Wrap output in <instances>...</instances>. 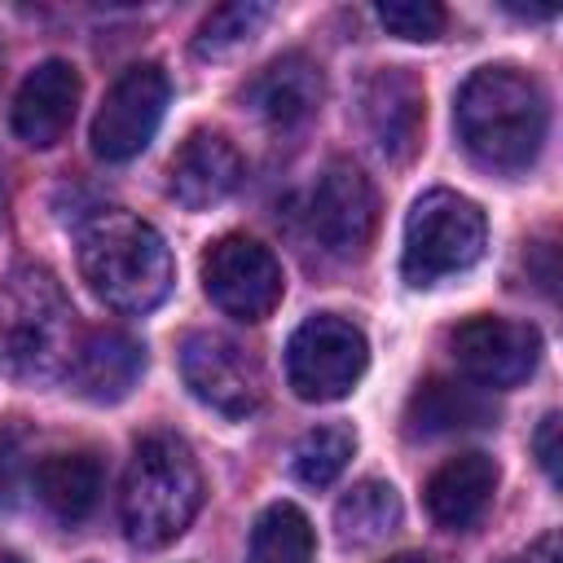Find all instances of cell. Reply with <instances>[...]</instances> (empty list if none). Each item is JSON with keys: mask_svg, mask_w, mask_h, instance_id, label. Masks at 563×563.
Listing matches in <instances>:
<instances>
[{"mask_svg": "<svg viewBox=\"0 0 563 563\" xmlns=\"http://www.w3.org/2000/svg\"><path fill=\"white\" fill-rule=\"evenodd\" d=\"M462 150L493 172H528L545 145L550 110L541 84L519 66H479L453 101Z\"/></svg>", "mask_w": 563, "mask_h": 563, "instance_id": "cell-1", "label": "cell"}, {"mask_svg": "<svg viewBox=\"0 0 563 563\" xmlns=\"http://www.w3.org/2000/svg\"><path fill=\"white\" fill-rule=\"evenodd\" d=\"M79 273L114 312H150L172 290V251L163 233L132 211H97L79 229Z\"/></svg>", "mask_w": 563, "mask_h": 563, "instance_id": "cell-2", "label": "cell"}, {"mask_svg": "<svg viewBox=\"0 0 563 563\" xmlns=\"http://www.w3.org/2000/svg\"><path fill=\"white\" fill-rule=\"evenodd\" d=\"M202 506V471L180 435H145L128 462L119 515L136 545L158 550L176 541Z\"/></svg>", "mask_w": 563, "mask_h": 563, "instance_id": "cell-3", "label": "cell"}, {"mask_svg": "<svg viewBox=\"0 0 563 563\" xmlns=\"http://www.w3.org/2000/svg\"><path fill=\"white\" fill-rule=\"evenodd\" d=\"M0 339H4V361L18 378L44 383L70 369L79 330L70 299L48 268L26 264L9 273V282L0 286Z\"/></svg>", "mask_w": 563, "mask_h": 563, "instance_id": "cell-4", "label": "cell"}, {"mask_svg": "<svg viewBox=\"0 0 563 563\" xmlns=\"http://www.w3.org/2000/svg\"><path fill=\"white\" fill-rule=\"evenodd\" d=\"M488 242L484 211L457 189H427L405 216L400 273L409 286H435L479 264Z\"/></svg>", "mask_w": 563, "mask_h": 563, "instance_id": "cell-5", "label": "cell"}, {"mask_svg": "<svg viewBox=\"0 0 563 563\" xmlns=\"http://www.w3.org/2000/svg\"><path fill=\"white\" fill-rule=\"evenodd\" d=\"M369 365V343L356 321L339 312L308 317L286 343V383L299 400L347 396Z\"/></svg>", "mask_w": 563, "mask_h": 563, "instance_id": "cell-6", "label": "cell"}, {"mask_svg": "<svg viewBox=\"0 0 563 563\" xmlns=\"http://www.w3.org/2000/svg\"><path fill=\"white\" fill-rule=\"evenodd\" d=\"M202 290L220 312L238 321H264L282 303L286 277L264 242L246 233H224L202 255Z\"/></svg>", "mask_w": 563, "mask_h": 563, "instance_id": "cell-7", "label": "cell"}, {"mask_svg": "<svg viewBox=\"0 0 563 563\" xmlns=\"http://www.w3.org/2000/svg\"><path fill=\"white\" fill-rule=\"evenodd\" d=\"M167 97H172V84H167V70L158 62H136L128 66L101 97V110L92 119V150L97 158L106 163H128L136 158L158 123H163V110H167Z\"/></svg>", "mask_w": 563, "mask_h": 563, "instance_id": "cell-8", "label": "cell"}, {"mask_svg": "<svg viewBox=\"0 0 563 563\" xmlns=\"http://www.w3.org/2000/svg\"><path fill=\"white\" fill-rule=\"evenodd\" d=\"M308 233L317 238V246L334 260H352L369 246L374 229H378V194L369 185V176L347 163V158H330L317 176V185L308 189Z\"/></svg>", "mask_w": 563, "mask_h": 563, "instance_id": "cell-9", "label": "cell"}, {"mask_svg": "<svg viewBox=\"0 0 563 563\" xmlns=\"http://www.w3.org/2000/svg\"><path fill=\"white\" fill-rule=\"evenodd\" d=\"M180 378L185 387L216 413L224 418H246L264 400V378L260 365L216 330H194L180 343Z\"/></svg>", "mask_w": 563, "mask_h": 563, "instance_id": "cell-10", "label": "cell"}, {"mask_svg": "<svg viewBox=\"0 0 563 563\" xmlns=\"http://www.w3.org/2000/svg\"><path fill=\"white\" fill-rule=\"evenodd\" d=\"M449 352L466 383L475 387H515L537 369L541 334L528 321L510 317H466L449 334Z\"/></svg>", "mask_w": 563, "mask_h": 563, "instance_id": "cell-11", "label": "cell"}, {"mask_svg": "<svg viewBox=\"0 0 563 563\" xmlns=\"http://www.w3.org/2000/svg\"><path fill=\"white\" fill-rule=\"evenodd\" d=\"M361 119H365V132L383 158L409 163L418 141H422V123H427L422 79L409 66L369 70L361 84Z\"/></svg>", "mask_w": 563, "mask_h": 563, "instance_id": "cell-12", "label": "cell"}, {"mask_svg": "<svg viewBox=\"0 0 563 563\" xmlns=\"http://www.w3.org/2000/svg\"><path fill=\"white\" fill-rule=\"evenodd\" d=\"M325 97V79H321V66L308 57V53H282L273 57L246 88H242V101L277 132H290V128H303L317 106Z\"/></svg>", "mask_w": 563, "mask_h": 563, "instance_id": "cell-13", "label": "cell"}, {"mask_svg": "<svg viewBox=\"0 0 563 563\" xmlns=\"http://www.w3.org/2000/svg\"><path fill=\"white\" fill-rule=\"evenodd\" d=\"M238 185H242V154L220 132H189L185 145L172 154L167 189L189 211L220 207Z\"/></svg>", "mask_w": 563, "mask_h": 563, "instance_id": "cell-14", "label": "cell"}, {"mask_svg": "<svg viewBox=\"0 0 563 563\" xmlns=\"http://www.w3.org/2000/svg\"><path fill=\"white\" fill-rule=\"evenodd\" d=\"M75 106H79V70L62 57H48L22 79L13 97V132L35 150H48L66 136Z\"/></svg>", "mask_w": 563, "mask_h": 563, "instance_id": "cell-15", "label": "cell"}, {"mask_svg": "<svg viewBox=\"0 0 563 563\" xmlns=\"http://www.w3.org/2000/svg\"><path fill=\"white\" fill-rule=\"evenodd\" d=\"M145 374V347L128 330H88L79 334V347L70 356V387L92 400V405H114L123 400Z\"/></svg>", "mask_w": 563, "mask_h": 563, "instance_id": "cell-16", "label": "cell"}, {"mask_svg": "<svg viewBox=\"0 0 563 563\" xmlns=\"http://www.w3.org/2000/svg\"><path fill=\"white\" fill-rule=\"evenodd\" d=\"M493 493H497V462L488 453H479V449L440 462L431 471L427 488H422L431 519L440 528H453V532L479 523V515L488 510Z\"/></svg>", "mask_w": 563, "mask_h": 563, "instance_id": "cell-17", "label": "cell"}, {"mask_svg": "<svg viewBox=\"0 0 563 563\" xmlns=\"http://www.w3.org/2000/svg\"><path fill=\"white\" fill-rule=\"evenodd\" d=\"M493 422V396L475 383L457 378H427L405 409V431L413 440H435L453 431H475Z\"/></svg>", "mask_w": 563, "mask_h": 563, "instance_id": "cell-18", "label": "cell"}, {"mask_svg": "<svg viewBox=\"0 0 563 563\" xmlns=\"http://www.w3.org/2000/svg\"><path fill=\"white\" fill-rule=\"evenodd\" d=\"M35 497L48 515L75 523L101 497V462L92 453H48L35 466Z\"/></svg>", "mask_w": 563, "mask_h": 563, "instance_id": "cell-19", "label": "cell"}, {"mask_svg": "<svg viewBox=\"0 0 563 563\" xmlns=\"http://www.w3.org/2000/svg\"><path fill=\"white\" fill-rule=\"evenodd\" d=\"M396 523H400V497L387 479H361L334 506V528L343 545H374L391 537Z\"/></svg>", "mask_w": 563, "mask_h": 563, "instance_id": "cell-20", "label": "cell"}, {"mask_svg": "<svg viewBox=\"0 0 563 563\" xmlns=\"http://www.w3.org/2000/svg\"><path fill=\"white\" fill-rule=\"evenodd\" d=\"M312 554H317V537L299 506L273 501L260 510L251 528L246 563H312Z\"/></svg>", "mask_w": 563, "mask_h": 563, "instance_id": "cell-21", "label": "cell"}, {"mask_svg": "<svg viewBox=\"0 0 563 563\" xmlns=\"http://www.w3.org/2000/svg\"><path fill=\"white\" fill-rule=\"evenodd\" d=\"M352 453H356V435L343 422H325V427H312L299 435L290 466L308 488H325L347 471Z\"/></svg>", "mask_w": 563, "mask_h": 563, "instance_id": "cell-22", "label": "cell"}, {"mask_svg": "<svg viewBox=\"0 0 563 563\" xmlns=\"http://www.w3.org/2000/svg\"><path fill=\"white\" fill-rule=\"evenodd\" d=\"M268 4L260 0H233V4H220L202 18L198 35H194V53L198 57H229L233 48H242L251 35H260V26L268 22Z\"/></svg>", "mask_w": 563, "mask_h": 563, "instance_id": "cell-23", "label": "cell"}, {"mask_svg": "<svg viewBox=\"0 0 563 563\" xmlns=\"http://www.w3.org/2000/svg\"><path fill=\"white\" fill-rule=\"evenodd\" d=\"M378 22L400 35V40H413V44H427V40H440L444 26H449V13L435 4V0H383L378 4Z\"/></svg>", "mask_w": 563, "mask_h": 563, "instance_id": "cell-24", "label": "cell"}, {"mask_svg": "<svg viewBox=\"0 0 563 563\" xmlns=\"http://www.w3.org/2000/svg\"><path fill=\"white\" fill-rule=\"evenodd\" d=\"M532 453L541 462V471L554 479L559 475V413H545L537 422V435H532Z\"/></svg>", "mask_w": 563, "mask_h": 563, "instance_id": "cell-25", "label": "cell"}, {"mask_svg": "<svg viewBox=\"0 0 563 563\" xmlns=\"http://www.w3.org/2000/svg\"><path fill=\"white\" fill-rule=\"evenodd\" d=\"M523 563H559V537L554 532H545V537H537L532 545H528V554H519Z\"/></svg>", "mask_w": 563, "mask_h": 563, "instance_id": "cell-26", "label": "cell"}, {"mask_svg": "<svg viewBox=\"0 0 563 563\" xmlns=\"http://www.w3.org/2000/svg\"><path fill=\"white\" fill-rule=\"evenodd\" d=\"M387 563H431V559H427V554H413V550H409V554H391Z\"/></svg>", "mask_w": 563, "mask_h": 563, "instance_id": "cell-27", "label": "cell"}, {"mask_svg": "<svg viewBox=\"0 0 563 563\" xmlns=\"http://www.w3.org/2000/svg\"><path fill=\"white\" fill-rule=\"evenodd\" d=\"M0 563H22V559L18 554H0Z\"/></svg>", "mask_w": 563, "mask_h": 563, "instance_id": "cell-28", "label": "cell"}, {"mask_svg": "<svg viewBox=\"0 0 563 563\" xmlns=\"http://www.w3.org/2000/svg\"><path fill=\"white\" fill-rule=\"evenodd\" d=\"M0 216H4V185H0Z\"/></svg>", "mask_w": 563, "mask_h": 563, "instance_id": "cell-29", "label": "cell"}, {"mask_svg": "<svg viewBox=\"0 0 563 563\" xmlns=\"http://www.w3.org/2000/svg\"><path fill=\"white\" fill-rule=\"evenodd\" d=\"M501 563H523V559H501Z\"/></svg>", "mask_w": 563, "mask_h": 563, "instance_id": "cell-30", "label": "cell"}]
</instances>
